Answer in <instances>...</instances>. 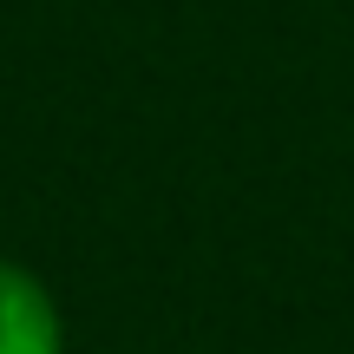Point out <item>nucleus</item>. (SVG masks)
Returning <instances> with one entry per match:
<instances>
[{
	"mask_svg": "<svg viewBox=\"0 0 354 354\" xmlns=\"http://www.w3.org/2000/svg\"><path fill=\"white\" fill-rule=\"evenodd\" d=\"M59 348H66L59 302L33 269L0 256V354H59Z\"/></svg>",
	"mask_w": 354,
	"mask_h": 354,
	"instance_id": "obj_1",
	"label": "nucleus"
}]
</instances>
